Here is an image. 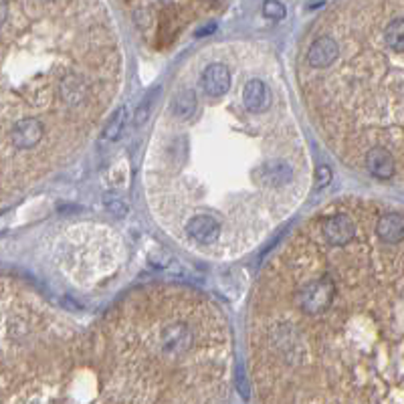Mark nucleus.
Returning <instances> with one entry per match:
<instances>
[{
    "label": "nucleus",
    "mask_w": 404,
    "mask_h": 404,
    "mask_svg": "<svg viewBox=\"0 0 404 404\" xmlns=\"http://www.w3.org/2000/svg\"><path fill=\"white\" fill-rule=\"evenodd\" d=\"M366 200L320 211L271 259L251 305L263 403H403V243Z\"/></svg>",
    "instance_id": "1"
},
{
    "label": "nucleus",
    "mask_w": 404,
    "mask_h": 404,
    "mask_svg": "<svg viewBox=\"0 0 404 404\" xmlns=\"http://www.w3.org/2000/svg\"><path fill=\"white\" fill-rule=\"evenodd\" d=\"M206 97L182 117L160 111L146 194L172 239L200 255L230 257L253 249L301 204L309 158L287 99L255 113L241 89L230 102L228 91Z\"/></svg>",
    "instance_id": "2"
},
{
    "label": "nucleus",
    "mask_w": 404,
    "mask_h": 404,
    "mask_svg": "<svg viewBox=\"0 0 404 404\" xmlns=\"http://www.w3.org/2000/svg\"><path fill=\"white\" fill-rule=\"evenodd\" d=\"M123 57L106 16L0 23V206L63 168L117 102Z\"/></svg>",
    "instance_id": "3"
},
{
    "label": "nucleus",
    "mask_w": 404,
    "mask_h": 404,
    "mask_svg": "<svg viewBox=\"0 0 404 404\" xmlns=\"http://www.w3.org/2000/svg\"><path fill=\"white\" fill-rule=\"evenodd\" d=\"M108 403H219L230 388V328L221 307L186 287L140 289L87 340Z\"/></svg>",
    "instance_id": "4"
},
{
    "label": "nucleus",
    "mask_w": 404,
    "mask_h": 404,
    "mask_svg": "<svg viewBox=\"0 0 404 404\" xmlns=\"http://www.w3.org/2000/svg\"><path fill=\"white\" fill-rule=\"evenodd\" d=\"M403 12L372 40L324 31L301 55L305 104L324 140L350 166H362L372 147L403 160Z\"/></svg>",
    "instance_id": "5"
},
{
    "label": "nucleus",
    "mask_w": 404,
    "mask_h": 404,
    "mask_svg": "<svg viewBox=\"0 0 404 404\" xmlns=\"http://www.w3.org/2000/svg\"><path fill=\"white\" fill-rule=\"evenodd\" d=\"M43 295L0 275V403H57L83 340Z\"/></svg>",
    "instance_id": "6"
},
{
    "label": "nucleus",
    "mask_w": 404,
    "mask_h": 404,
    "mask_svg": "<svg viewBox=\"0 0 404 404\" xmlns=\"http://www.w3.org/2000/svg\"><path fill=\"white\" fill-rule=\"evenodd\" d=\"M198 87L206 95H222L233 85V69L226 65V61H213L198 69Z\"/></svg>",
    "instance_id": "7"
},
{
    "label": "nucleus",
    "mask_w": 404,
    "mask_h": 404,
    "mask_svg": "<svg viewBox=\"0 0 404 404\" xmlns=\"http://www.w3.org/2000/svg\"><path fill=\"white\" fill-rule=\"evenodd\" d=\"M362 168H366L368 172L378 180H390L403 168V160H399L386 147H372L364 156Z\"/></svg>",
    "instance_id": "8"
},
{
    "label": "nucleus",
    "mask_w": 404,
    "mask_h": 404,
    "mask_svg": "<svg viewBox=\"0 0 404 404\" xmlns=\"http://www.w3.org/2000/svg\"><path fill=\"white\" fill-rule=\"evenodd\" d=\"M376 233L386 243H403L404 241V219L401 211H386L380 213L376 219Z\"/></svg>",
    "instance_id": "9"
},
{
    "label": "nucleus",
    "mask_w": 404,
    "mask_h": 404,
    "mask_svg": "<svg viewBox=\"0 0 404 404\" xmlns=\"http://www.w3.org/2000/svg\"><path fill=\"white\" fill-rule=\"evenodd\" d=\"M123 121H126V108H121V110L111 117L110 126L104 130V142H113L119 136V132L123 128Z\"/></svg>",
    "instance_id": "10"
},
{
    "label": "nucleus",
    "mask_w": 404,
    "mask_h": 404,
    "mask_svg": "<svg viewBox=\"0 0 404 404\" xmlns=\"http://www.w3.org/2000/svg\"><path fill=\"white\" fill-rule=\"evenodd\" d=\"M263 14L271 21H281L285 16V6L277 0H267L263 4Z\"/></svg>",
    "instance_id": "11"
},
{
    "label": "nucleus",
    "mask_w": 404,
    "mask_h": 404,
    "mask_svg": "<svg viewBox=\"0 0 404 404\" xmlns=\"http://www.w3.org/2000/svg\"><path fill=\"white\" fill-rule=\"evenodd\" d=\"M331 180V170L330 166H318L316 170V188L318 190H324Z\"/></svg>",
    "instance_id": "12"
},
{
    "label": "nucleus",
    "mask_w": 404,
    "mask_h": 404,
    "mask_svg": "<svg viewBox=\"0 0 404 404\" xmlns=\"http://www.w3.org/2000/svg\"><path fill=\"white\" fill-rule=\"evenodd\" d=\"M215 25H206L204 29H200V31H196V37H206V35H211V33H215Z\"/></svg>",
    "instance_id": "13"
}]
</instances>
